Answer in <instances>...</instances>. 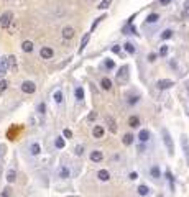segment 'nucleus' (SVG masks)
I'll use <instances>...</instances> for the list:
<instances>
[{"label": "nucleus", "mask_w": 189, "mask_h": 197, "mask_svg": "<svg viewBox=\"0 0 189 197\" xmlns=\"http://www.w3.org/2000/svg\"><path fill=\"white\" fill-rule=\"evenodd\" d=\"M161 135H163V141L164 145L168 148V153H169V156H174V143H173V138H171L169 132H168L166 128L161 130Z\"/></svg>", "instance_id": "obj_1"}, {"label": "nucleus", "mask_w": 189, "mask_h": 197, "mask_svg": "<svg viewBox=\"0 0 189 197\" xmlns=\"http://www.w3.org/2000/svg\"><path fill=\"white\" fill-rule=\"evenodd\" d=\"M115 80H117V84H127V80H128V66H122V68L118 69L117 76H115Z\"/></svg>", "instance_id": "obj_2"}, {"label": "nucleus", "mask_w": 189, "mask_h": 197, "mask_svg": "<svg viewBox=\"0 0 189 197\" xmlns=\"http://www.w3.org/2000/svg\"><path fill=\"white\" fill-rule=\"evenodd\" d=\"M13 22V13L12 12H5L2 13V17H0V26L2 28H8L10 25Z\"/></svg>", "instance_id": "obj_3"}, {"label": "nucleus", "mask_w": 189, "mask_h": 197, "mask_svg": "<svg viewBox=\"0 0 189 197\" xmlns=\"http://www.w3.org/2000/svg\"><path fill=\"white\" fill-rule=\"evenodd\" d=\"M35 90H36V86H35V82H31V80H25V82L22 84V92L33 94Z\"/></svg>", "instance_id": "obj_4"}, {"label": "nucleus", "mask_w": 189, "mask_h": 197, "mask_svg": "<svg viewBox=\"0 0 189 197\" xmlns=\"http://www.w3.org/2000/svg\"><path fill=\"white\" fill-rule=\"evenodd\" d=\"M8 69H10V61L8 58H3L0 61V79H3V76L8 72Z\"/></svg>", "instance_id": "obj_5"}, {"label": "nucleus", "mask_w": 189, "mask_h": 197, "mask_svg": "<svg viewBox=\"0 0 189 197\" xmlns=\"http://www.w3.org/2000/svg\"><path fill=\"white\" fill-rule=\"evenodd\" d=\"M181 145H183L184 156H186V163H187V166H189V141H187V136L186 135L181 136Z\"/></svg>", "instance_id": "obj_6"}, {"label": "nucleus", "mask_w": 189, "mask_h": 197, "mask_svg": "<svg viewBox=\"0 0 189 197\" xmlns=\"http://www.w3.org/2000/svg\"><path fill=\"white\" fill-rule=\"evenodd\" d=\"M58 174H59V177L61 179H69L71 177V169H69L68 166H64V164H61L59 169H58Z\"/></svg>", "instance_id": "obj_7"}, {"label": "nucleus", "mask_w": 189, "mask_h": 197, "mask_svg": "<svg viewBox=\"0 0 189 197\" xmlns=\"http://www.w3.org/2000/svg\"><path fill=\"white\" fill-rule=\"evenodd\" d=\"M53 54H54V51L50 46H43V48L40 49V56L43 59H51V58H53Z\"/></svg>", "instance_id": "obj_8"}, {"label": "nucleus", "mask_w": 189, "mask_h": 197, "mask_svg": "<svg viewBox=\"0 0 189 197\" xmlns=\"http://www.w3.org/2000/svg\"><path fill=\"white\" fill-rule=\"evenodd\" d=\"M74 35H76V31L72 26H66L64 30H62V38H64V40H72Z\"/></svg>", "instance_id": "obj_9"}, {"label": "nucleus", "mask_w": 189, "mask_h": 197, "mask_svg": "<svg viewBox=\"0 0 189 197\" xmlns=\"http://www.w3.org/2000/svg\"><path fill=\"white\" fill-rule=\"evenodd\" d=\"M90 159H92L94 163H100V161L104 159V154H102V151H99V150H94V151H90Z\"/></svg>", "instance_id": "obj_10"}, {"label": "nucleus", "mask_w": 189, "mask_h": 197, "mask_svg": "<svg viewBox=\"0 0 189 197\" xmlns=\"http://www.w3.org/2000/svg\"><path fill=\"white\" fill-rule=\"evenodd\" d=\"M173 80H169V79H161V80H158L156 82V86H158V89H169V87H173Z\"/></svg>", "instance_id": "obj_11"}, {"label": "nucleus", "mask_w": 189, "mask_h": 197, "mask_svg": "<svg viewBox=\"0 0 189 197\" xmlns=\"http://www.w3.org/2000/svg\"><path fill=\"white\" fill-rule=\"evenodd\" d=\"M92 135H94V138L96 140H100L104 136V126L102 125H96L94 126V130H92Z\"/></svg>", "instance_id": "obj_12"}, {"label": "nucleus", "mask_w": 189, "mask_h": 197, "mask_svg": "<svg viewBox=\"0 0 189 197\" xmlns=\"http://www.w3.org/2000/svg\"><path fill=\"white\" fill-rule=\"evenodd\" d=\"M138 140H140V143H146V141H148V140H150V132H148V130H140Z\"/></svg>", "instance_id": "obj_13"}, {"label": "nucleus", "mask_w": 189, "mask_h": 197, "mask_svg": "<svg viewBox=\"0 0 189 197\" xmlns=\"http://www.w3.org/2000/svg\"><path fill=\"white\" fill-rule=\"evenodd\" d=\"M89 40H90V33H86L82 36V40H81V46H79V53H82L84 49H86V46L89 44Z\"/></svg>", "instance_id": "obj_14"}, {"label": "nucleus", "mask_w": 189, "mask_h": 197, "mask_svg": "<svg viewBox=\"0 0 189 197\" xmlns=\"http://www.w3.org/2000/svg\"><path fill=\"white\" fill-rule=\"evenodd\" d=\"M105 123H107L108 130H110L112 133H115V132H117V125H115V120H114L112 117H105Z\"/></svg>", "instance_id": "obj_15"}, {"label": "nucleus", "mask_w": 189, "mask_h": 197, "mask_svg": "<svg viewBox=\"0 0 189 197\" xmlns=\"http://www.w3.org/2000/svg\"><path fill=\"white\" fill-rule=\"evenodd\" d=\"M150 176H151L153 179H160L161 171H160V168L156 166V164H153V166H151V169H150Z\"/></svg>", "instance_id": "obj_16"}, {"label": "nucleus", "mask_w": 189, "mask_h": 197, "mask_svg": "<svg viewBox=\"0 0 189 197\" xmlns=\"http://www.w3.org/2000/svg\"><path fill=\"white\" fill-rule=\"evenodd\" d=\"M100 86H102V89H104V90H110L114 84H112V80L108 79V77H104V79L100 80Z\"/></svg>", "instance_id": "obj_17"}, {"label": "nucleus", "mask_w": 189, "mask_h": 197, "mask_svg": "<svg viewBox=\"0 0 189 197\" xmlns=\"http://www.w3.org/2000/svg\"><path fill=\"white\" fill-rule=\"evenodd\" d=\"M164 174H166V179H168V182H169V189H171V191H174V176L171 174L169 169H166Z\"/></svg>", "instance_id": "obj_18"}, {"label": "nucleus", "mask_w": 189, "mask_h": 197, "mask_svg": "<svg viewBox=\"0 0 189 197\" xmlns=\"http://www.w3.org/2000/svg\"><path fill=\"white\" fill-rule=\"evenodd\" d=\"M128 125H130L132 128H138L140 126V118L136 117V115H132L130 120H128Z\"/></svg>", "instance_id": "obj_19"}, {"label": "nucleus", "mask_w": 189, "mask_h": 197, "mask_svg": "<svg viewBox=\"0 0 189 197\" xmlns=\"http://www.w3.org/2000/svg\"><path fill=\"white\" fill-rule=\"evenodd\" d=\"M97 176H99V179L100 181H108V179H110V174H108V171H105V169H100L99 172H97Z\"/></svg>", "instance_id": "obj_20"}, {"label": "nucleus", "mask_w": 189, "mask_h": 197, "mask_svg": "<svg viewBox=\"0 0 189 197\" xmlns=\"http://www.w3.org/2000/svg\"><path fill=\"white\" fill-rule=\"evenodd\" d=\"M40 151H41V148L38 143H31V146H30V153L33 154V156H38L40 154Z\"/></svg>", "instance_id": "obj_21"}, {"label": "nucleus", "mask_w": 189, "mask_h": 197, "mask_svg": "<svg viewBox=\"0 0 189 197\" xmlns=\"http://www.w3.org/2000/svg\"><path fill=\"white\" fill-rule=\"evenodd\" d=\"M53 98H54V102H56V104H61V102L64 100V95H62V92L58 89V90H56V92L53 94Z\"/></svg>", "instance_id": "obj_22"}, {"label": "nucleus", "mask_w": 189, "mask_h": 197, "mask_svg": "<svg viewBox=\"0 0 189 197\" xmlns=\"http://www.w3.org/2000/svg\"><path fill=\"white\" fill-rule=\"evenodd\" d=\"M22 49L25 53H31V51H33V43H31V41H23V43H22Z\"/></svg>", "instance_id": "obj_23"}, {"label": "nucleus", "mask_w": 189, "mask_h": 197, "mask_svg": "<svg viewBox=\"0 0 189 197\" xmlns=\"http://www.w3.org/2000/svg\"><path fill=\"white\" fill-rule=\"evenodd\" d=\"M122 141H123L125 146H130L132 143H133V135H132V133H127V135L123 136V140H122Z\"/></svg>", "instance_id": "obj_24"}, {"label": "nucleus", "mask_w": 189, "mask_h": 197, "mask_svg": "<svg viewBox=\"0 0 189 197\" xmlns=\"http://www.w3.org/2000/svg\"><path fill=\"white\" fill-rule=\"evenodd\" d=\"M140 98H142L140 95H130V97L127 98V104H128V105H136V104L140 102Z\"/></svg>", "instance_id": "obj_25"}, {"label": "nucleus", "mask_w": 189, "mask_h": 197, "mask_svg": "<svg viewBox=\"0 0 189 197\" xmlns=\"http://www.w3.org/2000/svg\"><path fill=\"white\" fill-rule=\"evenodd\" d=\"M148 192H150L148 186H145V184H140L138 186V194L140 195H148Z\"/></svg>", "instance_id": "obj_26"}, {"label": "nucleus", "mask_w": 189, "mask_h": 197, "mask_svg": "<svg viewBox=\"0 0 189 197\" xmlns=\"http://www.w3.org/2000/svg\"><path fill=\"white\" fill-rule=\"evenodd\" d=\"M15 179H17L15 169H10L8 172H7V181H8V182H15Z\"/></svg>", "instance_id": "obj_27"}, {"label": "nucleus", "mask_w": 189, "mask_h": 197, "mask_svg": "<svg viewBox=\"0 0 189 197\" xmlns=\"http://www.w3.org/2000/svg\"><path fill=\"white\" fill-rule=\"evenodd\" d=\"M110 3H112V0H100V3H99L97 8L99 10H107L108 7H110Z\"/></svg>", "instance_id": "obj_28"}, {"label": "nucleus", "mask_w": 189, "mask_h": 197, "mask_svg": "<svg viewBox=\"0 0 189 197\" xmlns=\"http://www.w3.org/2000/svg\"><path fill=\"white\" fill-rule=\"evenodd\" d=\"M123 48H125V51L130 53V54H133V53H135V44L130 43V41H127V43L123 44Z\"/></svg>", "instance_id": "obj_29"}, {"label": "nucleus", "mask_w": 189, "mask_h": 197, "mask_svg": "<svg viewBox=\"0 0 189 197\" xmlns=\"http://www.w3.org/2000/svg\"><path fill=\"white\" fill-rule=\"evenodd\" d=\"M158 18H160L158 13H150L148 18H146V23H156L158 22Z\"/></svg>", "instance_id": "obj_30"}, {"label": "nucleus", "mask_w": 189, "mask_h": 197, "mask_svg": "<svg viewBox=\"0 0 189 197\" xmlns=\"http://www.w3.org/2000/svg\"><path fill=\"white\" fill-rule=\"evenodd\" d=\"M64 145H66V143H64V140H62L61 136H58V138L54 140V146L58 148V150H62V148H64Z\"/></svg>", "instance_id": "obj_31"}, {"label": "nucleus", "mask_w": 189, "mask_h": 197, "mask_svg": "<svg viewBox=\"0 0 189 197\" xmlns=\"http://www.w3.org/2000/svg\"><path fill=\"white\" fill-rule=\"evenodd\" d=\"M74 94H76V98H78V100H82L84 98V89L82 87H76Z\"/></svg>", "instance_id": "obj_32"}, {"label": "nucleus", "mask_w": 189, "mask_h": 197, "mask_svg": "<svg viewBox=\"0 0 189 197\" xmlns=\"http://www.w3.org/2000/svg\"><path fill=\"white\" fill-rule=\"evenodd\" d=\"M104 66H105L107 69H114L115 68V61L114 59H105V61H104Z\"/></svg>", "instance_id": "obj_33"}, {"label": "nucleus", "mask_w": 189, "mask_h": 197, "mask_svg": "<svg viewBox=\"0 0 189 197\" xmlns=\"http://www.w3.org/2000/svg\"><path fill=\"white\" fill-rule=\"evenodd\" d=\"M38 114H40V115L46 114V104H44V102H41V104L38 105Z\"/></svg>", "instance_id": "obj_34"}, {"label": "nucleus", "mask_w": 189, "mask_h": 197, "mask_svg": "<svg viewBox=\"0 0 189 197\" xmlns=\"http://www.w3.org/2000/svg\"><path fill=\"white\" fill-rule=\"evenodd\" d=\"M7 87H8V82H7L5 79H0V94H2V92H5V90H7Z\"/></svg>", "instance_id": "obj_35"}, {"label": "nucleus", "mask_w": 189, "mask_h": 197, "mask_svg": "<svg viewBox=\"0 0 189 197\" xmlns=\"http://www.w3.org/2000/svg\"><path fill=\"white\" fill-rule=\"evenodd\" d=\"M171 36H173V31H171V30H164L163 33H161V38H163V40H169Z\"/></svg>", "instance_id": "obj_36"}, {"label": "nucleus", "mask_w": 189, "mask_h": 197, "mask_svg": "<svg viewBox=\"0 0 189 197\" xmlns=\"http://www.w3.org/2000/svg\"><path fill=\"white\" fill-rule=\"evenodd\" d=\"M74 153H76V156H82V154H84V146L82 145H78V146H76V150H74Z\"/></svg>", "instance_id": "obj_37"}, {"label": "nucleus", "mask_w": 189, "mask_h": 197, "mask_svg": "<svg viewBox=\"0 0 189 197\" xmlns=\"http://www.w3.org/2000/svg\"><path fill=\"white\" fill-rule=\"evenodd\" d=\"M102 20H105V15H102L100 18H96V22L92 23V30H96V26L99 25V22H102Z\"/></svg>", "instance_id": "obj_38"}, {"label": "nucleus", "mask_w": 189, "mask_h": 197, "mask_svg": "<svg viewBox=\"0 0 189 197\" xmlns=\"http://www.w3.org/2000/svg\"><path fill=\"white\" fill-rule=\"evenodd\" d=\"M166 54H168V46H161V48H160V56H163V58H164Z\"/></svg>", "instance_id": "obj_39"}, {"label": "nucleus", "mask_w": 189, "mask_h": 197, "mask_svg": "<svg viewBox=\"0 0 189 197\" xmlns=\"http://www.w3.org/2000/svg\"><path fill=\"white\" fill-rule=\"evenodd\" d=\"M148 61H150V62L156 61V53H150V54H148Z\"/></svg>", "instance_id": "obj_40"}, {"label": "nucleus", "mask_w": 189, "mask_h": 197, "mask_svg": "<svg viewBox=\"0 0 189 197\" xmlns=\"http://www.w3.org/2000/svg\"><path fill=\"white\" fill-rule=\"evenodd\" d=\"M110 49H112V53H115V54H118V53H120V46H118V44H114Z\"/></svg>", "instance_id": "obj_41"}, {"label": "nucleus", "mask_w": 189, "mask_h": 197, "mask_svg": "<svg viewBox=\"0 0 189 197\" xmlns=\"http://www.w3.org/2000/svg\"><path fill=\"white\" fill-rule=\"evenodd\" d=\"M64 138H72V132L71 130H68V128L64 130Z\"/></svg>", "instance_id": "obj_42"}, {"label": "nucleus", "mask_w": 189, "mask_h": 197, "mask_svg": "<svg viewBox=\"0 0 189 197\" xmlns=\"http://www.w3.org/2000/svg\"><path fill=\"white\" fill-rule=\"evenodd\" d=\"M2 197H10V189H8V187H7V189H3Z\"/></svg>", "instance_id": "obj_43"}, {"label": "nucleus", "mask_w": 189, "mask_h": 197, "mask_svg": "<svg viewBox=\"0 0 189 197\" xmlns=\"http://www.w3.org/2000/svg\"><path fill=\"white\" fill-rule=\"evenodd\" d=\"M96 117H97V114H96V112H92V114H90L89 117H87V120H89V122H92V120H94V118H96Z\"/></svg>", "instance_id": "obj_44"}, {"label": "nucleus", "mask_w": 189, "mask_h": 197, "mask_svg": "<svg viewBox=\"0 0 189 197\" xmlns=\"http://www.w3.org/2000/svg\"><path fill=\"white\" fill-rule=\"evenodd\" d=\"M169 2L171 0H160V3H161L163 7H166V5H169Z\"/></svg>", "instance_id": "obj_45"}, {"label": "nucleus", "mask_w": 189, "mask_h": 197, "mask_svg": "<svg viewBox=\"0 0 189 197\" xmlns=\"http://www.w3.org/2000/svg\"><path fill=\"white\" fill-rule=\"evenodd\" d=\"M136 177H138V174H136V172H130V179H132V181H135Z\"/></svg>", "instance_id": "obj_46"}, {"label": "nucleus", "mask_w": 189, "mask_h": 197, "mask_svg": "<svg viewBox=\"0 0 189 197\" xmlns=\"http://www.w3.org/2000/svg\"><path fill=\"white\" fill-rule=\"evenodd\" d=\"M186 15H187V17H189V5H187V7H186Z\"/></svg>", "instance_id": "obj_47"}, {"label": "nucleus", "mask_w": 189, "mask_h": 197, "mask_svg": "<svg viewBox=\"0 0 189 197\" xmlns=\"http://www.w3.org/2000/svg\"><path fill=\"white\" fill-rule=\"evenodd\" d=\"M69 197H74V195H69Z\"/></svg>", "instance_id": "obj_48"}]
</instances>
